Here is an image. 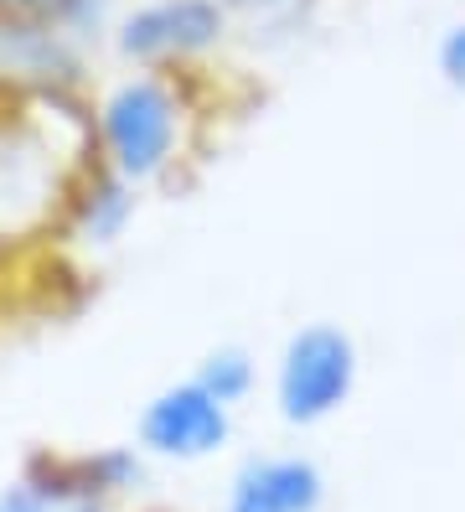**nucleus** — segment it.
<instances>
[{
    "instance_id": "obj_1",
    "label": "nucleus",
    "mask_w": 465,
    "mask_h": 512,
    "mask_svg": "<svg viewBox=\"0 0 465 512\" xmlns=\"http://www.w3.org/2000/svg\"><path fill=\"white\" fill-rule=\"evenodd\" d=\"M140 481L130 450H99L78 461H31L21 481L0 492V512H109V502Z\"/></svg>"
},
{
    "instance_id": "obj_2",
    "label": "nucleus",
    "mask_w": 465,
    "mask_h": 512,
    "mask_svg": "<svg viewBox=\"0 0 465 512\" xmlns=\"http://www.w3.org/2000/svg\"><path fill=\"white\" fill-rule=\"evenodd\" d=\"M99 130L119 176L140 182V176H155L171 161L176 135H181V104L161 78H130L104 99Z\"/></svg>"
},
{
    "instance_id": "obj_3",
    "label": "nucleus",
    "mask_w": 465,
    "mask_h": 512,
    "mask_svg": "<svg viewBox=\"0 0 465 512\" xmlns=\"http://www.w3.org/2000/svg\"><path fill=\"white\" fill-rule=\"evenodd\" d=\"M357 383V352L336 326H305L279 357V414L290 425H321L347 404Z\"/></svg>"
},
{
    "instance_id": "obj_4",
    "label": "nucleus",
    "mask_w": 465,
    "mask_h": 512,
    "mask_svg": "<svg viewBox=\"0 0 465 512\" xmlns=\"http://www.w3.org/2000/svg\"><path fill=\"white\" fill-rule=\"evenodd\" d=\"M228 430H233L228 404H217L197 378L166 388L140 414V445L150 456H166V461H202V456L228 445Z\"/></svg>"
},
{
    "instance_id": "obj_5",
    "label": "nucleus",
    "mask_w": 465,
    "mask_h": 512,
    "mask_svg": "<svg viewBox=\"0 0 465 512\" xmlns=\"http://www.w3.org/2000/svg\"><path fill=\"white\" fill-rule=\"evenodd\" d=\"M223 37V6L217 0H155L135 11L119 32L130 57H186Z\"/></svg>"
},
{
    "instance_id": "obj_6",
    "label": "nucleus",
    "mask_w": 465,
    "mask_h": 512,
    "mask_svg": "<svg viewBox=\"0 0 465 512\" xmlns=\"http://www.w3.org/2000/svg\"><path fill=\"white\" fill-rule=\"evenodd\" d=\"M326 476L305 456H254L228 481V512H321Z\"/></svg>"
},
{
    "instance_id": "obj_7",
    "label": "nucleus",
    "mask_w": 465,
    "mask_h": 512,
    "mask_svg": "<svg viewBox=\"0 0 465 512\" xmlns=\"http://www.w3.org/2000/svg\"><path fill=\"white\" fill-rule=\"evenodd\" d=\"M52 187V150L31 125H0V233L42 213Z\"/></svg>"
},
{
    "instance_id": "obj_8",
    "label": "nucleus",
    "mask_w": 465,
    "mask_h": 512,
    "mask_svg": "<svg viewBox=\"0 0 465 512\" xmlns=\"http://www.w3.org/2000/svg\"><path fill=\"white\" fill-rule=\"evenodd\" d=\"M197 383L207 388L217 404L233 409L248 388H254V363H248L243 352H233V347H228V352H212L207 363H202V373H197Z\"/></svg>"
},
{
    "instance_id": "obj_9",
    "label": "nucleus",
    "mask_w": 465,
    "mask_h": 512,
    "mask_svg": "<svg viewBox=\"0 0 465 512\" xmlns=\"http://www.w3.org/2000/svg\"><path fill=\"white\" fill-rule=\"evenodd\" d=\"M440 68H445L450 83H465V21L445 32V42H440Z\"/></svg>"
},
{
    "instance_id": "obj_10",
    "label": "nucleus",
    "mask_w": 465,
    "mask_h": 512,
    "mask_svg": "<svg viewBox=\"0 0 465 512\" xmlns=\"http://www.w3.org/2000/svg\"><path fill=\"white\" fill-rule=\"evenodd\" d=\"M233 6H243V11H259V16H274V11L295 6V0H233Z\"/></svg>"
}]
</instances>
